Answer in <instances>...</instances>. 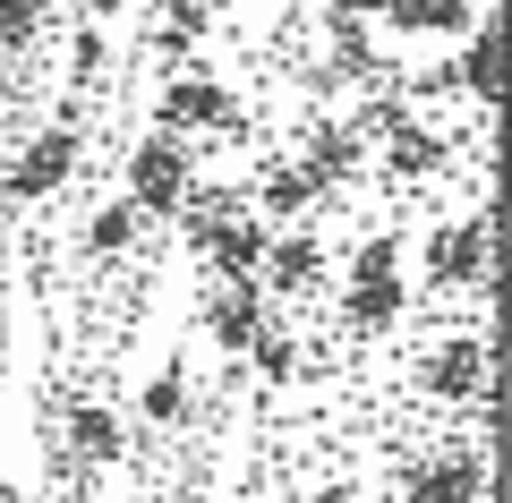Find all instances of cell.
<instances>
[{
    "instance_id": "cell-3",
    "label": "cell",
    "mask_w": 512,
    "mask_h": 503,
    "mask_svg": "<svg viewBox=\"0 0 512 503\" xmlns=\"http://www.w3.org/2000/svg\"><path fill=\"white\" fill-rule=\"evenodd\" d=\"M427 290H487V205L427 239Z\"/></svg>"
},
{
    "instance_id": "cell-20",
    "label": "cell",
    "mask_w": 512,
    "mask_h": 503,
    "mask_svg": "<svg viewBox=\"0 0 512 503\" xmlns=\"http://www.w3.org/2000/svg\"><path fill=\"white\" fill-rule=\"evenodd\" d=\"M146 418H154V427L188 418V384H180V376H154V393H146Z\"/></svg>"
},
{
    "instance_id": "cell-25",
    "label": "cell",
    "mask_w": 512,
    "mask_h": 503,
    "mask_svg": "<svg viewBox=\"0 0 512 503\" xmlns=\"http://www.w3.org/2000/svg\"><path fill=\"white\" fill-rule=\"evenodd\" d=\"M478 503H495V486H487V495H478Z\"/></svg>"
},
{
    "instance_id": "cell-8",
    "label": "cell",
    "mask_w": 512,
    "mask_h": 503,
    "mask_svg": "<svg viewBox=\"0 0 512 503\" xmlns=\"http://www.w3.org/2000/svg\"><path fill=\"white\" fill-rule=\"evenodd\" d=\"M299 171H308L325 197H333V188H350V180H359V128H350V120H316L308 145H299Z\"/></svg>"
},
{
    "instance_id": "cell-6",
    "label": "cell",
    "mask_w": 512,
    "mask_h": 503,
    "mask_svg": "<svg viewBox=\"0 0 512 503\" xmlns=\"http://www.w3.org/2000/svg\"><path fill=\"white\" fill-rule=\"evenodd\" d=\"M325 239L316 231H291V239H265V265H256V282L265 290H282V299H308L316 282H325Z\"/></svg>"
},
{
    "instance_id": "cell-18",
    "label": "cell",
    "mask_w": 512,
    "mask_h": 503,
    "mask_svg": "<svg viewBox=\"0 0 512 503\" xmlns=\"http://www.w3.org/2000/svg\"><path fill=\"white\" fill-rule=\"evenodd\" d=\"M248 359H256V376H265V384H282V376L299 367V350H291V333H274V324H265V333L248 342Z\"/></svg>"
},
{
    "instance_id": "cell-22",
    "label": "cell",
    "mask_w": 512,
    "mask_h": 503,
    "mask_svg": "<svg viewBox=\"0 0 512 503\" xmlns=\"http://www.w3.org/2000/svg\"><path fill=\"white\" fill-rule=\"evenodd\" d=\"M77 9H86V18H111V9H120V0H77Z\"/></svg>"
},
{
    "instance_id": "cell-9",
    "label": "cell",
    "mask_w": 512,
    "mask_h": 503,
    "mask_svg": "<svg viewBox=\"0 0 512 503\" xmlns=\"http://www.w3.org/2000/svg\"><path fill=\"white\" fill-rule=\"evenodd\" d=\"M487 333H453V342L427 359V401H470L478 384H487Z\"/></svg>"
},
{
    "instance_id": "cell-17",
    "label": "cell",
    "mask_w": 512,
    "mask_h": 503,
    "mask_svg": "<svg viewBox=\"0 0 512 503\" xmlns=\"http://www.w3.org/2000/svg\"><path fill=\"white\" fill-rule=\"evenodd\" d=\"M43 43V0H0V52Z\"/></svg>"
},
{
    "instance_id": "cell-1",
    "label": "cell",
    "mask_w": 512,
    "mask_h": 503,
    "mask_svg": "<svg viewBox=\"0 0 512 503\" xmlns=\"http://www.w3.org/2000/svg\"><path fill=\"white\" fill-rule=\"evenodd\" d=\"M197 197V154H188V137H171V128H154V137L128 145V205L154 222H180V205Z\"/></svg>"
},
{
    "instance_id": "cell-15",
    "label": "cell",
    "mask_w": 512,
    "mask_h": 503,
    "mask_svg": "<svg viewBox=\"0 0 512 503\" xmlns=\"http://www.w3.org/2000/svg\"><path fill=\"white\" fill-rule=\"evenodd\" d=\"M69 444H77V461H120L128 435H120V418H111L103 401H86V410L69 418Z\"/></svg>"
},
{
    "instance_id": "cell-5",
    "label": "cell",
    "mask_w": 512,
    "mask_h": 503,
    "mask_svg": "<svg viewBox=\"0 0 512 503\" xmlns=\"http://www.w3.org/2000/svg\"><path fill=\"white\" fill-rule=\"evenodd\" d=\"M69 171H77V128L60 120V128H43L35 145L18 154V171H9V197H52V188H69Z\"/></svg>"
},
{
    "instance_id": "cell-7",
    "label": "cell",
    "mask_w": 512,
    "mask_h": 503,
    "mask_svg": "<svg viewBox=\"0 0 512 503\" xmlns=\"http://www.w3.org/2000/svg\"><path fill=\"white\" fill-rule=\"evenodd\" d=\"M487 495V452H436L410 469V503H478Z\"/></svg>"
},
{
    "instance_id": "cell-14",
    "label": "cell",
    "mask_w": 512,
    "mask_h": 503,
    "mask_svg": "<svg viewBox=\"0 0 512 503\" xmlns=\"http://www.w3.org/2000/svg\"><path fill=\"white\" fill-rule=\"evenodd\" d=\"M316 197H325V188H316L308 171H299V162H274V171H265V188H256V205H265L274 222H299Z\"/></svg>"
},
{
    "instance_id": "cell-24",
    "label": "cell",
    "mask_w": 512,
    "mask_h": 503,
    "mask_svg": "<svg viewBox=\"0 0 512 503\" xmlns=\"http://www.w3.org/2000/svg\"><path fill=\"white\" fill-rule=\"evenodd\" d=\"M316 503H342V495H316Z\"/></svg>"
},
{
    "instance_id": "cell-19",
    "label": "cell",
    "mask_w": 512,
    "mask_h": 503,
    "mask_svg": "<svg viewBox=\"0 0 512 503\" xmlns=\"http://www.w3.org/2000/svg\"><path fill=\"white\" fill-rule=\"evenodd\" d=\"M205 35V0H163V52H188Z\"/></svg>"
},
{
    "instance_id": "cell-21",
    "label": "cell",
    "mask_w": 512,
    "mask_h": 503,
    "mask_svg": "<svg viewBox=\"0 0 512 503\" xmlns=\"http://www.w3.org/2000/svg\"><path fill=\"white\" fill-rule=\"evenodd\" d=\"M94 69H103V35L86 26V35H77V77H94Z\"/></svg>"
},
{
    "instance_id": "cell-16",
    "label": "cell",
    "mask_w": 512,
    "mask_h": 503,
    "mask_svg": "<svg viewBox=\"0 0 512 503\" xmlns=\"http://www.w3.org/2000/svg\"><path fill=\"white\" fill-rule=\"evenodd\" d=\"M137 222H146V214H137V205H128V197L94 205V222H86V248H94V256H120L128 239H137Z\"/></svg>"
},
{
    "instance_id": "cell-2",
    "label": "cell",
    "mask_w": 512,
    "mask_h": 503,
    "mask_svg": "<svg viewBox=\"0 0 512 503\" xmlns=\"http://www.w3.org/2000/svg\"><path fill=\"white\" fill-rule=\"evenodd\" d=\"M402 248L393 239H367L359 256H350V299H342V316H350V333H393L402 324Z\"/></svg>"
},
{
    "instance_id": "cell-11",
    "label": "cell",
    "mask_w": 512,
    "mask_h": 503,
    "mask_svg": "<svg viewBox=\"0 0 512 503\" xmlns=\"http://www.w3.org/2000/svg\"><path fill=\"white\" fill-rule=\"evenodd\" d=\"M376 18L393 26V35H470L478 26V0H376Z\"/></svg>"
},
{
    "instance_id": "cell-10",
    "label": "cell",
    "mask_w": 512,
    "mask_h": 503,
    "mask_svg": "<svg viewBox=\"0 0 512 503\" xmlns=\"http://www.w3.org/2000/svg\"><path fill=\"white\" fill-rule=\"evenodd\" d=\"M376 137H384V171H393V180H427V171H444V162H453V137H436V128L402 120V111H393Z\"/></svg>"
},
{
    "instance_id": "cell-12",
    "label": "cell",
    "mask_w": 512,
    "mask_h": 503,
    "mask_svg": "<svg viewBox=\"0 0 512 503\" xmlns=\"http://www.w3.org/2000/svg\"><path fill=\"white\" fill-rule=\"evenodd\" d=\"M205 324H214L222 350H248L256 333H265V290H256V282H222L214 307H205Z\"/></svg>"
},
{
    "instance_id": "cell-4",
    "label": "cell",
    "mask_w": 512,
    "mask_h": 503,
    "mask_svg": "<svg viewBox=\"0 0 512 503\" xmlns=\"http://www.w3.org/2000/svg\"><path fill=\"white\" fill-rule=\"evenodd\" d=\"M154 128L188 137V128H239V94L214 86V77H171L163 103H154Z\"/></svg>"
},
{
    "instance_id": "cell-23",
    "label": "cell",
    "mask_w": 512,
    "mask_h": 503,
    "mask_svg": "<svg viewBox=\"0 0 512 503\" xmlns=\"http://www.w3.org/2000/svg\"><path fill=\"white\" fill-rule=\"evenodd\" d=\"M0 503H35V495H0Z\"/></svg>"
},
{
    "instance_id": "cell-13",
    "label": "cell",
    "mask_w": 512,
    "mask_h": 503,
    "mask_svg": "<svg viewBox=\"0 0 512 503\" xmlns=\"http://www.w3.org/2000/svg\"><path fill=\"white\" fill-rule=\"evenodd\" d=\"M444 77H453V86H470L478 103H495V94H504V43H495L487 18L461 35V69H444Z\"/></svg>"
}]
</instances>
